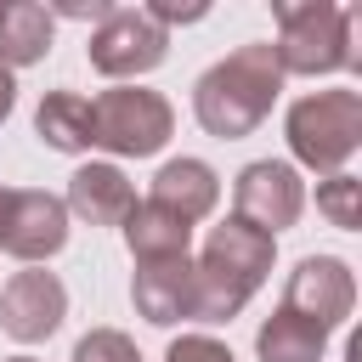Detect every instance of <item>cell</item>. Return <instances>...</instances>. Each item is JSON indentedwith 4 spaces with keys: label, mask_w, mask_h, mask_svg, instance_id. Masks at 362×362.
Listing matches in <instances>:
<instances>
[{
    "label": "cell",
    "mask_w": 362,
    "mask_h": 362,
    "mask_svg": "<svg viewBox=\"0 0 362 362\" xmlns=\"http://www.w3.org/2000/svg\"><path fill=\"white\" fill-rule=\"evenodd\" d=\"M85 102H90V147H107L113 158H147L175 130V107L141 85H113Z\"/></svg>",
    "instance_id": "obj_4"
},
{
    "label": "cell",
    "mask_w": 362,
    "mask_h": 362,
    "mask_svg": "<svg viewBox=\"0 0 362 362\" xmlns=\"http://www.w3.org/2000/svg\"><path fill=\"white\" fill-rule=\"evenodd\" d=\"M294 164L317 175H339L351 153L362 147V90H311L288 107L283 119Z\"/></svg>",
    "instance_id": "obj_2"
},
{
    "label": "cell",
    "mask_w": 362,
    "mask_h": 362,
    "mask_svg": "<svg viewBox=\"0 0 362 362\" xmlns=\"http://www.w3.org/2000/svg\"><path fill=\"white\" fill-rule=\"evenodd\" d=\"M164 362H238L215 334H181L170 351H164Z\"/></svg>",
    "instance_id": "obj_20"
},
{
    "label": "cell",
    "mask_w": 362,
    "mask_h": 362,
    "mask_svg": "<svg viewBox=\"0 0 362 362\" xmlns=\"http://www.w3.org/2000/svg\"><path fill=\"white\" fill-rule=\"evenodd\" d=\"M74 362H141L136 339L119 334V328H90L79 345H74Z\"/></svg>",
    "instance_id": "obj_19"
},
{
    "label": "cell",
    "mask_w": 362,
    "mask_h": 362,
    "mask_svg": "<svg viewBox=\"0 0 362 362\" xmlns=\"http://www.w3.org/2000/svg\"><path fill=\"white\" fill-rule=\"evenodd\" d=\"M277 90H283V68H277L272 45H238L232 57H221L215 68L198 74V85H192V113H198V124H204L209 136L238 141V136H249V130L272 113Z\"/></svg>",
    "instance_id": "obj_1"
},
{
    "label": "cell",
    "mask_w": 362,
    "mask_h": 362,
    "mask_svg": "<svg viewBox=\"0 0 362 362\" xmlns=\"http://www.w3.org/2000/svg\"><path fill=\"white\" fill-rule=\"evenodd\" d=\"M51 17H79V23H102L107 11H113V0H57V6H45Z\"/></svg>",
    "instance_id": "obj_22"
},
{
    "label": "cell",
    "mask_w": 362,
    "mask_h": 362,
    "mask_svg": "<svg viewBox=\"0 0 362 362\" xmlns=\"http://www.w3.org/2000/svg\"><path fill=\"white\" fill-rule=\"evenodd\" d=\"M317 209L339 226V232H356L362 226V181L356 175H328V181H317Z\"/></svg>",
    "instance_id": "obj_18"
},
{
    "label": "cell",
    "mask_w": 362,
    "mask_h": 362,
    "mask_svg": "<svg viewBox=\"0 0 362 362\" xmlns=\"http://www.w3.org/2000/svg\"><path fill=\"white\" fill-rule=\"evenodd\" d=\"M62 209L79 215V221H90V226H124V215L136 209V187L124 181L119 164H79L68 175Z\"/></svg>",
    "instance_id": "obj_12"
},
{
    "label": "cell",
    "mask_w": 362,
    "mask_h": 362,
    "mask_svg": "<svg viewBox=\"0 0 362 362\" xmlns=\"http://www.w3.org/2000/svg\"><path fill=\"white\" fill-rule=\"evenodd\" d=\"M34 130L57 153H90V102L79 90H45L34 107Z\"/></svg>",
    "instance_id": "obj_17"
},
{
    "label": "cell",
    "mask_w": 362,
    "mask_h": 362,
    "mask_svg": "<svg viewBox=\"0 0 362 362\" xmlns=\"http://www.w3.org/2000/svg\"><path fill=\"white\" fill-rule=\"evenodd\" d=\"M170 51V34L141 11V6H113L96 28H90V68L107 74V79H136V74H153Z\"/></svg>",
    "instance_id": "obj_5"
},
{
    "label": "cell",
    "mask_w": 362,
    "mask_h": 362,
    "mask_svg": "<svg viewBox=\"0 0 362 362\" xmlns=\"http://www.w3.org/2000/svg\"><path fill=\"white\" fill-rule=\"evenodd\" d=\"M147 198L192 226V221H204V215L221 204V181H215V170H209L204 158H170V164H158Z\"/></svg>",
    "instance_id": "obj_13"
},
{
    "label": "cell",
    "mask_w": 362,
    "mask_h": 362,
    "mask_svg": "<svg viewBox=\"0 0 362 362\" xmlns=\"http://www.w3.org/2000/svg\"><path fill=\"white\" fill-rule=\"evenodd\" d=\"M356 305V277L339 255H305L294 272H288V288H283V311L317 322V328H339Z\"/></svg>",
    "instance_id": "obj_8"
},
{
    "label": "cell",
    "mask_w": 362,
    "mask_h": 362,
    "mask_svg": "<svg viewBox=\"0 0 362 362\" xmlns=\"http://www.w3.org/2000/svg\"><path fill=\"white\" fill-rule=\"evenodd\" d=\"M62 317H68V288H62L57 272L28 266V272H17V277L0 288V328H6L17 345L51 339V334L62 328Z\"/></svg>",
    "instance_id": "obj_9"
},
{
    "label": "cell",
    "mask_w": 362,
    "mask_h": 362,
    "mask_svg": "<svg viewBox=\"0 0 362 362\" xmlns=\"http://www.w3.org/2000/svg\"><path fill=\"white\" fill-rule=\"evenodd\" d=\"M68 243V209L40 187H0V249L17 260H51Z\"/></svg>",
    "instance_id": "obj_7"
},
{
    "label": "cell",
    "mask_w": 362,
    "mask_h": 362,
    "mask_svg": "<svg viewBox=\"0 0 362 362\" xmlns=\"http://www.w3.org/2000/svg\"><path fill=\"white\" fill-rule=\"evenodd\" d=\"M356 11L351 6H328V0H305V6H277V68L283 74H339L356 68V45H351Z\"/></svg>",
    "instance_id": "obj_3"
},
{
    "label": "cell",
    "mask_w": 362,
    "mask_h": 362,
    "mask_svg": "<svg viewBox=\"0 0 362 362\" xmlns=\"http://www.w3.org/2000/svg\"><path fill=\"white\" fill-rule=\"evenodd\" d=\"M6 362H34V356H6Z\"/></svg>",
    "instance_id": "obj_24"
},
{
    "label": "cell",
    "mask_w": 362,
    "mask_h": 362,
    "mask_svg": "<svg viewBox=\"0 0 362 362\" xmlns=\"http://www.w3.org/2000/svg\"><path fill=\"white\" fill-rule=\"evenodd\" d=\"M141 11H147L158 28H170V23H204V17H209V6H204V0H192V6H181V0H147Z\"/></svg>",
    "instance_id": "obj_21"
},
{
    "label": "cell",
    "mask_w": 362,
    "mask_h": 362,
    "mask_svg": "<svg viewBox=\"0 0 362 362\" xmlns=\"http://www.w3.org/2000/svg\"><path fill=\"white\" fill-rule=\"evenodd\" d=\"M11 107H17V85H11V74L0 68V124L11 119Z\"/></svg>",
    "instance_id": "obj_23"
},
{
    "label": "cell",
    "mask_w": 362,
    "mask_h": 362,
    "mask_svg": "<svg viewBox=\"0 0 362 362\" xmlns=\"http://www.w3.org/2000/svg\"><path fill=\"white\" fill-rule=\"evenodd\" d=\"M57 40V17L40 0H0V68H34L45 62Z\"/></svg>",
    "instance_id": "obj_14"
},
{
    "label": "cell",
    "mask_w": 362,
    "mask_h": 362,
    "mask_svg": "<svg viewBox=\"0 0 362 362\" xmlns=\"http://www.w3.org/2000/svg\"><path fill=\"white\" fill-rule=\"evenodd\" d=\"M322 351H328V328H317V322H305V317H294L283 305L255 334V356L260 362H322Z\"/></svg>",
    "instance_id": "obj_16"
},
{
    "label": "cell",
    "mask_w": 362,
    "mask_h": 362,
    "mask_svg": "<svg viewBox=\"0 0 362 362\" xmlns=\"http://www.w3.org/2000/svg\"><path fill=\"white\" fill-rule=\"evenodd\" d=\"M124 243L136 255V266H153V260H181L192 249V226L170 209H158L153 198H141L130 215H124Z\"/></svg>",
    "instance_id": "obj_15"
},
{
    "label": "cell",
    "mask_w": 362,
    "mask_h": 362,
    "mask_svg": "<svg viewBox=\"0 0 362 362\" xmlns=\"http://www.w3.org/2000/svg\"><path fill=\"white\" fill-rule=\"evenodd\" d=\"M300 209H305V187H300V170L294 164L255 158V164L238 170V181H232V221L277 238V232H288L300 221Z\"/></svg>",
    "instance_id": "obj_6"
},
{
    "label": "cell",
    "mask_w": 362,
    "mask_h": 362,
    "mask_svg": "<svg viewBox=\"0 0 362 362\" xmlns=\"http://www.w3.org/2000/svg\"><path fill=\"white\" fill-rule=\"evenodd\" d=\"M272 260H277V238H266V232H255V226H243V221H232V215H226L221 226H209L204 255H198V266H209L215 277H226V283L243 288V294H255V288L266 283Z\"/></svg>",
    "instance_id": "obj_10"
},
{
    "label": "cell",
    "mask_w": 362,
    "mask_h": 362,
    "mask_svg": "<svg viewBox=\"0 0 362 362\" xmlns=\"http://www.w3.org/2000/svg\"><path fill=\"white\" fill-rule=\"evenodd\" d=\"M130 300H136V311H141L153 328L192 322V255L136 266V277H130Z\"/></svg>",
    "instance_id": "obj_11"
}]
</instances>
